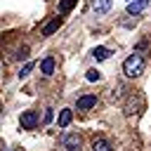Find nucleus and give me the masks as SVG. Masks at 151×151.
I'll return each instance as SVG.
<instances>
[{
    "instance_id": "14",
    "label": "nucleus",
    "mask_w": 151,
    "mask_h": 151,
    "mask_svg": "<svg viewBox=\"0 0 151 151\" xmlns=\"http://www.w3.org/2000/svg\"><path fill=\"white\" fill-rule=\"evenodd\" d=\"M85 78H87V80H90V83H94V80H99V78H101V73H99V71H97V68H90V71H87V76H85Z\"/></svg>"
},
{
    "instance_id": "15",
    "label": "nucleus",
    "mask_w": 151,
    "mask_h": 151,
    "mask_svg": "<svg viewBox=\"0 0 151 151\" xmlns=\"http://www.w3.org/2000/svg\"><path fill=\"white\" fill-rule=\"evenodd\" d=\"M26 57H28V47L24 45V47H19V50H17V54H14V59H19V61H21V59H26Z\"/></svg>"
},
{
    "instance_id": "12",
    "label": "nucleus",
    "mask_w": 151,
    "mask_h": 151,
    "mask_svg": "<svg viewBox=\"0 0 151 151\" xmlns=\"http://www.w3.org/2000/svg\"><path fill=\"white\" fill-rule=\"evenodd\" d=\"M73 5H76V0H61L59 2V14H66L68 9H73Z\"/></svg>"
},
{
    "instance_id": "13",
    "label": "nucleus",
    "mask_w": 151,
    "mask_h": 151,
    "mask_svg": "<svg viewBox=\"0 0 151 151\" xmlns=\"http://www.w3.org/2000/svg\"><path fill=\"white\" fill-rule=\"evenodd\" d=\"M33 66H35V64H33V61H28V64H24V68H21V71H19V78H26V76H28V73H31V71H33Z\"/></svg>"
},
{
    "instance_id": "5",
    "label": "nucleus",
    "mask_w": 151,
    "mask_h": 151,
    "mask_svg": "<svg viewBox=\"0 0 151 151\" xmlns=\"http://www.w3.org/2000/svg\"><path fill=\"white\" fill-rule=\"evenodd\" d=\"M146 5H149V0H130L127 2V14H139V12H144L146 9Z\"/></svg>"
},
{
    "instance_id": "10",
    "label": "nucleus",
    "mask_w": 151,
    "mask_h": 151,
    "mask_svg": "<svg viewBox=\"0 0 151 151\" xmlns=\"http://www.w3.org/2000/svg\"><path fill=\"white\" fill-rule=\"evenodd\" d=\"M71 116H73L71 109H61V111H59V127H66V125L71 123Z\"/></svg>"
},
{
    "instance_id": "18",
    "label": "nucleus",
    "mask_w": 151,
    "mask_h": 151,
    "mask_svg": "<svg viewBox=\"0 0 151 151\" xmlns=\"http://www.w3.org/2000/svg\"><path fill=\"white\" fill-rule=\"evenodd\" d=\"M127 2H130V0H127Z\"/></svg>"
},
{
    "instance_id": "6",
    "label": "nucleus",
    "mask_w": 151,
    "mask_h": 151,
    "mask_svg": "<svg viewBox=\"0 0 151 151\" xmlns=\"http://www.w3.org/2000/svg\"><path fill=\"white\" fill-rule=\"evenodd\" d=\"M111 5H113V0H92V9L97 14H106L111 9Z\"/></svg>"
},
{
    "instance_id": "1",
    "label": "nucleus",
    "mask_w": 151,
    "mask_h": 151,
    "mask_svg": "<svg viewBox=\"0 0 151 151\" xmlns=\"http://www.w3.org/2000/svg\"><path fill=\"white\" fill-rule=\"evenodd\" d=\"M144 57L139 54V52H134V54H130L125 61H123V73L127 76V78H137V76H142L144 73Z\"/></svg>"
},
{
    "instance_id": "11",
    "label": "nucleus",
    "mask_w": 151,
    "mask_h": 151,
    "mask_svg": "<svg viewBox=\"0 0 151 151\" xmlns=\"http://www.w3.org/2000/svg\"><path fill=\"white\" fill-rule=\"evenodd\" d=\"M92 151H113V149H111V144H109L106 139H94Z\"/></svg>"
},
{
    "instance_id": "7",
    "label": "nucleus",
    "mask_w": 151,
    "mask_h": 151,
    "mask_svg": "<svg viewBox=\"0 0 151 151\" xmlns=\"http://www.w3.org/2000/svg\"><path fill=\"white\" fill-rule=\"evenodd\" d=\"M59 26H61V17H54L52 21H47V24H45V28H42V35H52V33H54Z\"/></svg>"
},
{
    "instance_id": "4",
    "label": "nucleus",
    "mask_w": 151,
    "mask_h": 151,
    "mask_svg": "<svg viewBox=\"0 0 151 151\" xmlns=\"http://www.w3.org/2000/svg\"><path fill=\"white\" fill-rule=\"evenodd\" d=\"M94 104H97V97H94V94H83V97L76 101L78 111H87V109H92Z\"/></svg>"
},
{
    "instance_id": "2",
    "label": "nucleus",
    "mask_w": 151,
    "mask_h": 151,
    "mask_svg": "<svg viewBox=\"0 0 151 151\" xmlns=\"http://www.w3.org/2000/svg\"><path fill=\"white\" fill-rule=\"evenodd\" d=\"M64 149L66 151H80V134L78 132H66L64 134Z\"/></svg>"
},
{
    "instance_id": "17",
    "label": "nucleus",
    "mask_w": 151,
    "mask_h": 151,
    "mask_svg": "<svg viewBox=\"0 0 151 151\" xmlns=\"http://www.w3.org/2000/svg\"><path fill=\"white\" fill-rule=\"evenodd\" d=\"M144 50H146V42H139V45H137V50H134V52H144Z\"/></svg>"
},
{
    "instance_id": "16",
    "label": "nucleus",
    "mask_w": 151,
    "mask_h": 151,
    "mask_svg": "<svg viewBox=\"0 0 151 151\" xmlns=\"http://www.w3.org/2000/svg\"><path fill=\"white\" fill-rule=\"evenodd\" d=\"M52 118H54V113H52V109H47V111H45V123H50Z\"/></svg>"
},
{
    "instance_id": "9",
    "label": "nucleus",
    "mask_w": 151,
    "mask_h": 151,
    "mask_svg": "<svg viewBox=\"0 0 151 151\" xmlns=\"http://www.w3.org/2000/svg\"><path fill=\"white\" fill-rule=\"evenodd\" d=\"M92 57H94L97 61H104V59L111 57V50H109V47H94V50H92Z\"/></svg>"
},
{
    "instance_id": "8",
    "label": "nucleus",
    "mask_w": 151,
    "mask_h": 151,
    "mask_svg": "<svg viewBox=\"0 0 151 151\" xmlns=\"http://www.w3.org/2000/svg\"><path fill=\"white\" fill-rule=\"evenodd\" d=\"M40 71H42L45 76H52V73H54V57H45V59L40 61Z\"/></svg>"
},
{
    "instance_id": "3",
    "label": "nucleus",
    "mask_w": 151,
    "mask_h": 151,
    "mask_svg": "<svg viewBox=\"0 0 151 151\" xmlns=\"http://www.w3.org/2000/svg\"><path fill=\"white\" fill-rule=\"evenodd\" d=\"M38 125V113L35 111H24L21 113V127L24 130H33Z\"/></svg>"
}]
</instances>
